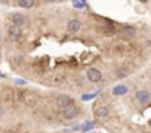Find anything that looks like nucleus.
Returning <instances> with one entry per match:
<instances>
[{
	"label": "nucleus",
	"instance_id": "dca6fc26",
	"mask_svg": "<svg viewBox=\"0 0 151 133\" xmlns=\"http://www.w3.org/2000/svg\"><path fill=\"white\" fill-rule=\"evenodd\" d=\"M0 39H2V37H0Z\"/></svg>",
	"mask_w": 151,
	"mask_h": 133
},
{
	"label": "nucleus",
	"instance_id": "ddd939ff",
	"mask_svg": "<svg viewBox=\"0 0 151 133\" xmlns=\"http://www.w3.org/2000/svg\"><path fill=\"white\" fill-rule=\"evenodd\" d=\"M6 133H14V132H6Z\"/></svg>",
	"mask_w": 151,
	"mask_h": 133
},
{
	"label": "nucleus",
	"instance_id": "9d476101",
	"mask_svg": "<svg viewBox=\"0 0 151 133\" xmlns=\"http://www.w3.org/2000/svg\"><path fill=\"white\" fill-rule=\"evenodd\" d=\"M34 0H18V5L21 6V8H24V9H30V8H33L34 6Z\"/></svg>",
	"mask_w": 151,
	"mask_h": 133
},
{
	"label": "nucleus",
	"instance_id": "4468645a",
	"mask_svg": "<svg viewBox=\"0 0 151 133\" xmlns=\"http://www.w3.org/2000/svg\"><path fill=\"white\" fill-rule=\"evenodd\" d=\"M0 58H2V52H0Z\"/></svg>",
	"mask_w": 151,
	"mask_h": 133
},
{
	"label": "nucleus",
	"instance_id": "7ed1b4c3",
	"mask_svg": "<svg viewBox=\"0 0 151 133\" xmlns=\"http://www.w3.org/2000/svg\"><path fill=\"white\" fill-rule=\"evenodd\" d=\"M8 37H9V40H12V41H19V40L22 39V30H21L19 27L11 25V27L8 28Z\"/></svg>",
	"mask_w": 151,
	"mask_h": 133
},
{
	"label": "nucleus",
	"instance_id": "1a4fd4ad",
	"mask_svg": "<svg viewBox=\"0 0 151 133\" xmlns=\"http://www.w3.org/2000/svg\"><path fill=\"white\" fill-rule=\"evenodd\" d=\"M127 87L126 86H123V84H119V86H116L114 89H113V93L116 95V96H122V95H126L127 93Z\"/></svg>",
	"mask_w": 151,
	"mask_h": 133
},
{
	"label": "nucleus",
	"instance_id": "2eb2a0df",
	"mask_svg": "<svg viewBox=\"0 0 151 133\" xmlns=\"http://www.w3.org/2000/svg\"><path fill=\"white\" fill-rule=\"evenodd\" d=\"M144 2H145V0H144Z\"/></svg>",
	"mask_w": 151,
	"mask_h": 133
},
{
	"label": "nucleus",
	"instance_id": "9b49d317",
	"mask_svg": "<svg viewBox=\"0 0 151 133\" xmlns=\"http://www.w3.org/2000/svg\"><path fill=\"white\" fill-rule=\"evenodd\" d=\"M123 34H126V36H133V34H135V28H132V27H124V28H123Z\"/></svg>",
	"mask_w": 151,
	"mask_h": 133
},
{
	"label": "nucleus",
	"instance_id": "20e7f679",
	"mask_svg": "<svg viewBox=\"0 0 151 133\" xmlns=\"http://www.w3.org/2000/svg\"><path fill=\"white\" fill-rule=\"evenodd\" d=\"M11 21H12V25L21 28L22 25H25L27 18H25L24 15H21V14H12V15H11Z\"/></svg>",
	"mask_w": 151,
	"mask_h": 133
},
{
	"label": "nucleus",
	"instance_id": "f257e3e1",
	"mask_svg": "<svg viewBox=\"0 0 151 133\" xmlns=\"http://www.w3.org/2000/svg\"><path fill=\"white\" fill-rule=\"evenodd\" d=\"M55 102H56V107L59 109H65V108H68L70 105L74 104V99L71 96H68V95H59V96H56Z\"/></svg>",
	"mask_w": 151,
	"mask_h": 133
},
{
	"label": "nucleus",
	"instance_id": "39448f33",
	"mask_svg": "<svg viewBox=\"0 0 151 133\" xmlns=\"http://www.w3.org/2000/svg\"><path fill=\"white\" fill-rule=\"evenodd\" d=\"M101 79H102V76H101V73H99L96 68L88 70V80H89V82H92V83H99Z\"/></svg>",
	"mask_w": 151,
	"mask_h": 133
},
{
	"label": "nucleus",
	"instance_id": "0eeeda50",
	"mask_svg": "<svg viewBox=\"0 0 151 133\" xmlns=\"http://www.w3.org/2000/svg\"><path fill=\"white\" fill-rule=\"evenodd\" d=\"M79 30H80V21H77V19H70L68 21V24H67V31L68 33L74 34V33H77Z\"/></svg>",
	"mask_w": 151,
	"mask_h": 133
},
{
	"label": "nucleus",
	"instance_id": "f03ea898",
	"mask_svg": "<svg viewBox=\"0 0 151 133\" xmlns=\"http://www.w3.org/2000/svg\"><path fill=\"white\" fill-rule=\"evenodd\" d=\"M80 114V108L77 107V105H70L68 108H65V109H62V117L65 118V120H73V118H76Z\"/></svg>",
	"mask_w": 151,
	"mask_h": 133
},
{
	"label": "nucleus",
	"instance_id": "423d86ee",
	"mask_svg": "<svg viewBox=\"0 0 151 133\" xmlns=\"http://www.w3.org/2000/svg\"><path fill=\"white\" fill-rule=\"evenodd\" d=\"M110 115V107L108 105H99L95 109V117L96 118H107Z\"/></svg>",
	"mask_w": 151,
	"mask_h": 133
},
{
	"label": "nucleus",
	"instance_id": "f8f14e48",
	"mask_svg": "<svg viewBox=\"0 0 151 133\" xmlns=\"http://www.w3.org/2000/svg\"><path fill=\"white\" fill-rule=\"evenodd\" d=\"M46 2H47V3H55L56 0H46Z\"/></svg>",
	"mask_w": 151,
	"mask_h": 133
},
{
	"label": "nucleus",
	"instance_id": "6e6552de",
	"mask_svg": "<svg viewBox=\"0 0 151 133\" xmlns=\"http://www.w3.org/2000/svg\"><path fill=\"white\" fill-rule=\"evenodd\" d=\"M136 99L139 104H147L150 101V93L147 90H139V92H136Z\"/></svg>",
	"mask_w": 151,
	"mask_h": 133
}]
</instances>
